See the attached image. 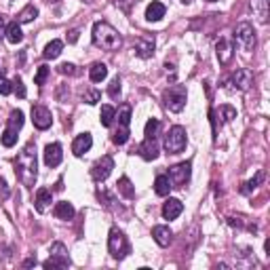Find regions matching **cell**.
Here are the masks:
<instances>
[{"label": "cell", "instance_id": "6da1fadb", "mask_svg": "<svg viewBox=\"0 0 270 270\" xmlns=\"http://www.w3.org/2000/svg\"><path fill=\"white\" fill-rule=\"evenodd\" d=\"M15 173L24 182V186H34V182H36V146L32 141L15 159Z\"/></svg>", "mask_w": 270, "mask_h": 270}, {"label": "cell", "instance_id": "7a4b0ae2", "mask_svg": "<svg viewBox=\"0 0 270 270\" xmlns=\"http://www.w3.org/2000/svg\"><path fill=\"white\" fill-rule=\"evenodd\" d=\"M93 45L104 51H116L120 47V34L106 21H97L93 26Z\"/></svg>", "mask_w": 270, "mask_h": 270}, {"label": "cell", "instance_id": "3957f363", "mask_svg": "<svg viewBox=\"0 0 270 270\" xmlns=\"http://www.w3.org/2000/svg\"><path fill=\"white\" fill-rule=\"evenodd\" d=\"M188 144V135H186V129L180 125H175L169 129L167 137H165V150L167 154H180L184 152V148Z\"/></svg>", "mask_w": 270, "mask_h": 270}, {"label": "cell", "instance_id": "277c9868", "mask_svg": "<svg viewBox=\"0 0 270 270\" xmlns=\"http://www.w3.org/2000/svg\"><path fill=\"white\" fill-rule=\"evenodd\" d=\"M186 99H188V93L182 84H173V87H169L165 93H162L165 108L171 110V112H182L184 106H186Z\"/></svg>", "mask_w": 270, "mask_h": 270}, {"label": "cell", "instance_id": "5b68a950", "mask_svg": "<svg viewBox=\"0 0 270 270\" xmlns=\"http://www.w3.org/2000/svg\"><path fill=\"white\" fill-rule=\"evenodd\" d=\"M108 251L112 258H116V260H123L127 258V255L131 253V245H129V241H127V237L120 230H112L110 232V239H108Z\"/></svg>", "mask_w": 270, "mask_h": 270}, {"label": "cell", "instance_id": "8992f818", "mask_svg": "<svg viewBox=\"0 0 270 270\" xmlns=\"http://www.w3.org/2000/svg\"><path fill=\"white\" fill-rule=\"evenodd\" d=\"M49 260L45 262V268H68L70 266V258H68V249L63 243H53L49 249Z\"/></svg>", "mask_w": 270, "mask_h": 270}, {"label": "cell", "instance_id": "52a82bcc", "mask_svg": "<svg viewBox=\"0 0 270 270\" xmlns=\"http://www.w3.org/2000/svg\"><path fill=\"white\" fill-rule=\"evenodd\" d=\"M234 38L241 47L245 49V51H253L255 47V32H253V26L243 21V24L237 26V30H234Z\"/></svg>", "mask_w": 270, "mask_h": 270}, {"label": "cell", "instance_id": "ba28073f", "mask_svg": "<svg viewBox=\"0 0 270 270\" xmlns=\"http://www.w3.org/2000/svg\"><path fill=\"white\" fill-rule=\"evenodd\" d=\"M32 123L36 129L45 131L53 125V114L47 106H32Z\"/></svg>", "mask_w": 270, "mask_h": 270}, {"label": "cell", "instance_id": "9c48e42d", "mask_svg": "<svg viewBox=\"0 0 270 270\" xmlns=\"http://www.w3.org/2000/svg\"><path fill=\"white\" fill-rule=\"evenodd\" d=\"M112 169H114V161H112V156H102L99 161L93 162V167H91V175H93L95 182H104V180H108Z\"/></svg>", "mask_w": 270, "mask_h": 270}, {"label": "cell", "instance_id": "30bf717a", "mask_svg": "<svg viewBox=\"0 0 270 270\" xmlns=\"http://www.w3.org/2000/svg\"><path fill=\"white\" fill-rule=\"evenodd\" d=\"M190 162H180V165H175L169 169V180H171V186L175 188H182L184 184H188L190 180Z\"/></svg>", "mask_w": 270, "mask_h": 270}, {"label": "cell", "instance_id": "8fae6325", "mask_svg": "<svg viewBox=\"0 0 270 270\" xmlns=\"http://www.w3.org/2000/svg\"><path fill=\"white\" fill-rule=\"evenodd\" d=\"M251 82H253V74L249 72V70H245V68L237 70V72L232 74V78H230L232 89H239V91H247L251 87Z\"/></svg>", "mask_w": 270, "mask_h": 270}, {"label": "cell", "instance_id": "7c38bea8", "mask_svg": "<svg viewBox=\"0 0 270 270\" xmlns=\"http://www.w3.org/2000/svg\"><path fill=\"white\" fill-rule=\"evenodd\" d=\"M137 152L144 161H156L159 159V144H156V139H144L141 144L137 146Z\"/></svg>", "mask_w": 270, "mask_h": 270}, {"label": "cell", "instance_id": "4fadbf2b", "mask_svg": "<svg viewBox=\"0 0 270 270\" xmlns=\"http://www.w3.org/2000/svg\"><path fill=\"white\" fill-rule=\"evenodd\" d=\"M61 159H63V152H61L59 144H49L45 148V165L47 167H57Z\"/></svg>", "mask_w": 270, "mask_h": 270}, {"label": "cell", "instance_id": "5bb4252c", "mask_svg": "<svg viewBox=\"0 0 270 270\" xmlns=\"http://www.w3.org/2000/svg\"><path fill=\"white\" fill-rule=\"evenodd\" d=\"M182 211H184V203L180 201V198H169V201L162 205V217H165V219L180 217Z\"/></svg>", "mask_w": 270, "mask_h": 270}, {"label": "cell", "instance_id": "9a60e30c", "mask_svg": "<svg viewBox=\"0 0 270 270\" xmlns=\"http://www.w3.org/2000/svg\"><path fill=\"white\" fill-rule=\"evenodd\" d=\"M91 146H93V137H91V133H81V135H76V139L72 144V152L76 156H82L84 152L91 150Z\"/></svg>", "mask_w": 270, "mask_h": 270}, {"label": "cell", "instance_id": "2e32d148", "mask_svg": "<svg viewBox=\"0 0 270 270\" xmlns=\"http://www.w3.org/2000/svg\"><path fill=\"white\" fill-rule=\"evenodd\" d=\"M135 53L139 55V57H152V53H154V38L152 36H141L137 38V42H135Z\"/></svg>", "mask_w": 270, "mask_h": 270}, {"label": "cell", "instance_id": "e0dca14e", "mask_svg": "<svg viewBox=\"0 0 270 270\" xmlns=\"http://www.w3.org/2000/svg\"><path fill=\"white\" fill-rule=\"evenodd\" d=\"M53 201V194H51V190L49 188H40L38 192H36V201H34V207H36L38 213H45L49 209V205H51Z\"/></svg>", "mask_w": 270, "mask_h": 270}, {"label": "cell", "instance_id": "ac0fdd59", "mask_svg": "<svg viewBox=\"0 0 270 270\" xmlns=\"http://www.w3.org/2000/svg\"><path fill=\"white\" fill-rule=\"evenodd\" d=\"M152 239L161 247H167L169 243H171V239H173V232L169 230L167 226H154V228H152Z\"/></svg>", "mask_w": 270, "mask_h": 270}, {"label": "cell", "instance_id": "d6986e66", "mask_svg": "<svg viewBox=\"0 0 270 270\" xmlns=\"http://www.w3.org/2000/svg\"><path fill=\"white\" fill-rule=\"evenodd\" d=\"M216 51H217V59H219V63H222V66H226V63H228L230 59H232V45L228 40H219L217 45H216Z\"/></svg>", "mask_w": 270, "mask_h": 270}, {"label": "cell", "instance_id": "ffe728a7", "mask_svg": "<svg viewBox=\"0 0 270 270\" xmlns=\"http://www.w3.org/2000/svg\"><path fill=\"white\" fill-rule=\"evenodd\" d=\"M165 13H167V9H165V4L162 2H150L148 4V9H146V19L148 21H161L162 17H165Z\"/></svg>", "mask_w": 270, "mask_h": 270}, {"label": "cell", "instance_id": "44dd1931", "mask_svg": "<svg viewBox=\"0 0 270 270\" xmlns=\"http://www.w3.org/2000/svg\"><path fill=\"white\" fill-rule=\"evenodd\" d=\"M53 213H55V217H57V219H72L74 217V207H72V203L61 201V203L55 205Z\"/></svg>", "mask_w": 270, "mask_h": 270}, {"label": "cell", "instance_id": "7402d4cb", "mask_svg": "<svg viewBox=\"0 0 270 270\" xmlns=\"http://www.w3.org/2000/svg\"><path fill=\"white\" fill-rule=\"evenodd\" d=\"M171 180H169V175H159L154 180V192L159 196H167L169 192H171Z\"/></svg>", "mask_w": 270, "mask_h": 270}, {"label": "cell", "instance_id": "603a6c76", "mask_svg": "<svg viewBox=\"0 0 270 270\" xmlns=\"http://www.w3.org/2000/svg\"><path fill=\"white\" fill-rule=\"evenodd\" d=\"M89 76H91V81H93V82H102L104 78L108 76V68H106V63L95 61L93 66L89 68Z\"/></svg>", "mask_w": 270, "mask_h": 270}, {"label": "cell", "instance_id": "cb8c5ba5", "mask_svg": "<svg viewBox=\"0 0 270 270\" xmlns=\"http://www.w3.org/2000/svg\"><path fill=\"white\" fill-rule=\"evenodd\" d=\"M251 9L262 24L268 21V0H251Z\"/></svg>", "mask_w": 270, "mask_h": 270}, {"label": "cell", "instance_id": "d4e9b609", "mask_svg": "<svg viewBox=\"0 0 270 270\" xmlns=\"http://www.w3.org/2000/svg\"><path fill=\"white\" fill-rule=\"evenodd\" d=\"M6 40L13 42V45H17V42L24 40V32H21V27L17 21H13V24L6 26Z\"/></svg>", "mask_w": 270, "mask_h": 270}, {"label": "cell", "instance_id": "484cf974", "mask_svg": "<svg viewBox=\"0 0 270 270\" xmlns=\"http://www.w3.org/2000/svg\"><path fill=\"white\" fill-rule=\"evenodd\" d=\"M61 51H63V42L61 40H51L49 45L45 47V59H55V57H59L61 55Z\"/></svg>", "mask_w": 270, "mask_h": 270}, {"label": "cell", "instance_id": "4316f807", "mask_svg": "<svg viewBox=\"0 0 270 270\" xmlns=\"http://www.w3.org/2000/svg\"><path fill=\"white\" fill-rule=\"evenodd\" d=\"M38 17V9L34 4H27L24 11L17 15V24H30V21H34Z\"/></svg>", "mask_w": 270, "mask_h": 270}, {"label": "cell", "instance_id": "83f0119b", "mask_svg": "<svg viewBox=\"0 0 270 270\" xmlns=\"http://www.w3.org/2000/svg\"><path fill=\"white\" fill-rule=\"evenodd\" d=\"M116 186H118V192L123 194L125 198H135V188H133V184H131L129 177H120Z\"/></svg>", "mask_w": 270, "mask_h": 270}, {"label": "cell", "instance_id": "f1b7e54d", "mask_svg": "<svg viewBox=\"0 0 270 270\" xmlns=\"http://www.w3.org/2000/svg\"><path fill=\"white\" fill-rule=\"evenodd\" d=\"M24 127V112L21 110H13L9 114V123H6V129H13V131H19Z\"/></svg>", "mask_w": 270, "mask_h": 270}, {"label": "cell", "instance_id": "f546056e", "mask_svg": "<svg viewBox=\"0 0 270 270\" xmlns=\"http://www.w3.org/2000/svg\"><path fill=\"white\" fill-rule=\"evenodd\" d=\"M116 118H118V127H129V123H131V106L129 104L120 106Z\"/></svg>", "mask_w": 270, "mask_h": 270}, {"label": "cell", "instance_id": "4dcf8cb0", "mask_svg": "<svg viewBox=\"0 0 270 270\" xmlns=\"http://www.w3.org/2000/svg\"><path fill=\"white\" fill-rule=\"evenodd\" d=\"M114 118H116V110L112 108V106H104V108H102V116H99L102 125H104V127H112Z\"/></svg>", "mask_w": 270, "mask_h": 270}, {"label": "cell", "instance_id": "1f68e13d", "mask_svg": "<svg viewBox=\"0 0 270 270\" xmlns=\"http://www.w3.org/2000/svg\"><path fill=\"white\" fill-rule=\"evenodd\" d=\"M159 129H161V123H159V118H150L146 123V131H144V135L148 139H156V133H159Z\"/></svg>", "mask_w": 270, "mask_h": 270}, {"label": "cell", "instance_id": "d6a6232c", "mask_svg": "<svg viewBox=\"0 0 270 270\" xmlns=\"http://www.w3.org/2000/svg\"><path fill=\"white\" fill-rule=\"evenodd\" d=\"M262 180H264V171H260L258 175H255V177H253V180H251V182H247V184H245V186H243V188H241V192H243V194H249V192H251V190H255V188H258V184H260Z\"/></svg>", "mask_w": 270, "mask_h": 270}, {"label": "cell", "instance_id": "836d02e7", "mask_svg": "<svg viewBox=\"0 0 270 270\" xmlns=\"http://www.w3.org/2000/svg\"><path fill=\"white\" fill-rule=\"evenodd\" d=\"M2 144L6 146V148H13L17 144V131H13V129H4V133H2Z\"/></svg>", "mask_w": 270, "mask_h": 270}, {"label": "cell", "instance_id": "e575fe53", "mask_svg": "<svg viewBox=\"0 0 270 270\" xmlns=\"http://www.w3.org/2000/svg\"><path fill=\"white\" fill-rule=\"evenodd\" d=\"M49 74H51V68H49V66H40L38 72H36V76H34V82H36V84H45L47 78H49Z\"/></svg>", "mask_w": 270, "mask_h": 270}, {"label": "cell", "instance_id": "d590c367", "mask_svg": "<svg viewBox=\"0 0 270 270\" xmlns=\"http://www.w3.org/2000/svg\"><path fill=\"white\" fill-rule=\"evenodd\" d=\"M108 95H110L112 99L120 97V78H118V76L112 78V82H110V87H108Z\"/></svg>", "mask_w": 270, "mask_h": 270}, {"label": "cell", "instance_id": "8d00e7d4", "mask_svg": "<svg viewBox=\"0 0 270 270\" xmlns=\"http://www.w3.org/2000/svg\"><path fill=\"white\" fill-rule=\"evenodd\" d=\"M82 99H84L87 104H97L99 99H102V93H99L97 89H91V91H87V93L82 95Z\"/></svg>", "mask_w": 270, "mask_h": 270}, {"label": "cell", "instance_id": "74e56055", "mask_svg": "<svg viewBox=\"0 0 270 270\" xmlns=\"http://www.w3.org/2000/svg\"><path fill=\"white\" fill-rule=\"evenodd\" d=\"M219 114H222V116H224V120H226V123H228V120L237 118V110H234L232 106H222V108H219Z\"/></svg>", "mask_w": 270, "mask_h": 270}, {"label": "cell", "instance_id": "f35d334b", "mask_svg": "<svg viewBox=\"0 0 270 270\" xmlns=\"http://www.w3.org/2000/svg\"><path fill=\"white\" fill-rule=\"evenodd\" d=\"M13 93V82L6 81L4 76H0V95H11Z\"/></svg>", "mask_w": 270, "mask_h": 270}, {"label": "cell", "instance_id": "ab89813d", "mask_svg": "<svg viewBox=\"0 0 270 270\" xmlns=\"http://www.w3.org/2000/svg\"><path fill=\"white\" fill-rule=\"evenodd\" d=\"M13 91L17 93V97H21V99L26 97V84L21 78H15V81H13Z\"/></svg>", "mask_w": 270, "mask_h": 270}, {"label": "cell", "instance_id": "60d3db41", "mask_svg": "<svg viewBox=\"0 0 270 270\" xmlns=\"http://www.w3.org/2000/svg\"><path fill=\"white\" fill-rule=\"evenodd\" d=\"M59 72H61V74H68V76H74V74H78V70H76L74 63H61V66H59Z\"/></svg>", "mask_w": 270, "mask_h": 270}, {"label": "cell", "instance_id": "b9f144b4", "mask_svg": "<svg viewBox=\"0 0 270 270\" xmlns=\"http://www.w3.org/2000/svg\"><path fill=\"white\" fill-rule=\"evenodd\" d=\"M9 196H11V190H9V186H6V182L0 177V201H6Z\"/></svg>", "mask_w": 270, "mask_h": 270}, {"label": "cell", "instance_id": "7bdbcfd3", "mask_svg": "<svg viewBox=\"0 0 270 270\" xmlns=\"http://www.w3.org/2000/svg\"><path fill=\"white\" fill-rule=\"evenodd\" d=\"M78 34H81L78 30H70L68 32V42H76L78 40Z\"/></svg>", "mask_w": 270, "mask_h": 270}, {"label": "cell", "instance_id": "ee69618b", "mask_svg": "<svg viewBox=\"0 0 270 270\" xmlns=\"http://www.w3.org/2000/svg\"><path fill=\"white\" fill-rule=\"evenodd\" d=\"M24 266H26V268H30V266H36V260H34V258L26 260V262H24Z\"/></svg>", "mask_w": 270, "mask_h": 270}, {"label": "cell", "instance_id": "f6af8a7d", "mask_svg": "<svg viewBox=\"0 0 270 270\" xmlns=\"http://www.w3.org/2000/svg\"><path fill=\"white\" fill-rule=\"evenodd\" d=\"M2 30H4V19L0 17V34H2Z\"/></svg>", "mask_w": 270, "mask_h": 270}, {"label": "cell", "instance_id": "bcb514c9", "mask_svg": "<svg viewBox=\"0 0 270 270\" xmlns=\"http://www.w3.org/2000/svg\"><path fill=\"white\" fill-rule=\"evenodd\" d=\"M47 2H57V0H47Z\"/></svg>", "mask_w": 270, "mask_h": 270}, {"label": "cell", "instance_id": "7dc6e473", "mask_svg": "<svg viewBox=\"0 0 270 270\" xmlns=\"http://www.w3.org/2000/svg\"><path fill=\"white\" fill-rule=\"evenodd\" d=\"M209 2H216V0H209Z\"/></svg>", "mask_w": 270, "mask_h": 270}]
</instances>
